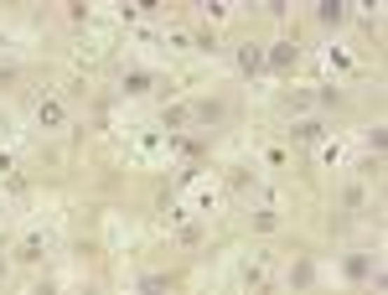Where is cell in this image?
Wrapping results in <instances>:
<instances>
[{"label":"cell","instance_id":"16","mask_svg":"<svg viewBox=\"0 0 388 295\" xmlns=\"http://www.w3.org/2000/svg\"><path fill=\"white\" fill-rule=\"evenodd\" d=\"M228 186H233V192H249V186H254V171H249V166H238L233 177H228Z\"/></svg>","mask_w":388,"mask_h":295},{"label":"cell","instance_id":"4","mask_svg":"<svg viewBox=\"0 0 388 295\" xmlns=\"http://www.w3.org/2000/svg\"><path fill=\"white\" fill-rule=\"evenodd\" d=\"M119 88H125L130 99H140V93H151V88H155V73H151V68H125Z\"/></svg>","mask_w":388,"mask_h":295},{"label":"cell","instance_id":"22","mask_svg":"<svg viewBox=\"0 0 388 295\" xmlns=\"http://www.w3.org/2000/svg\"><path fill=\"white\" fill-rule=\"evenodd\" d=\"M0 275H6V259H0Z\"/></svg>","mask_w":388,"mask_h":295},{"label":"cell","instance_id":"7","mask_svg":"<svg viewBox=\"0 0 388 295\" xmlns=\"http://www.w3.org/2000/svg\"><path fill=\"white\" fill-rule=\"evenodd\" d=\"M16 259H21V264H42V259H47V238H36V233L21 238V244H16Z\"/></svg>","mask_w":388,"mask_h":295},{"label":"cell","instance_id":"5","mask_svg":"<svg viewBox=\"0 0 388 295\" xmlns=\"http://www.w3.org/2000/svg\"><path fill=\"white\" fill-rule=\"evenodd\" d=\"M192 119L197 125H223V119H228V104L223 99H202V104H192Z\"/></svg>","mask_w":388,"mask_h":295},{"label":"cell","instance_id":"12","mask_svg":"<svg viewBox=\"0 0 388 295\" xmlns=\"http://www.w3.org/2000/svg\"><path fill=\"white\" fill-rule=\"evenodd\" d=\"M238 68H244V73H259V68H264V47L244 42V47H238Z\"/></svg>","mask_w":388,"mask_h":295},{"label":"cell","instance_id":"3","mask_svg":"<svg viewBox=\"0 0 388 295\" xmlns=\"http://www.w3.org/2000/svg\"><path fill=\"white\" fill-rule=\"evenodd\" d=\"M373 270H378V254H368V249H357V254H347V259H342V275L347 280H368Z\"/></svg>","mask_w":388,"mask_h":295},{"label":"cell","instance_id":"18","mask_svg":"<svg viewBox=\"0 0 388 295\" xmlns=\"http://www.w3.org/2000/svg\"><path fill=\"white\" fill-rule=\"evenodd\" d=\"M181 244H202V223H181Z\"/></svg>","mask_w":388,"mask_h":295},{"label":"cell","instance_id":"13","mask_svg":"<svg viewBox=\"0 0 388 295\" xmlns=\"http://www.w3.org/2000/svg\"><path fill=\"white\" fill-rule=\"evenodd\" d=\"M140 295H171V275H140Z\"/></svg>","mask_w":388,"mask_h":295},{"label":"cell","instance_id":"19","mask_svg":"<svg viewBox=\"0 0 388 295\" xmlns=\"http://www.w3.org/2000/svg\"><path fill=\"white\" fill-rule=\"evenodd\" d=\"M368 145H373V151H383V145H388V130L373 125V130H368Z\"/></svg>","mask_w":388,"mask_h":295},{"label":"cell","instance_id":"11","mask_svg":"<svg viewBox=\"0 0 388 295\" xmlns=\"http://www.w3.org/2000/svg\"><path fill=\"white\" fill-rule=\"evenodd\" d=\"M342 207H347V212H363V207H368L363 181H347V186H342Z\"/></svg>","mask_w":388,"mask_h":295},{"label":"cell","instance_id":"15","mask_svg":"<svg viewBox=\"0 0 388 295\" xmlns=\"http://www.w3.org/2000/svg\"><path fill=\"white\" fill-rule=\"evenodd\" d=\"M160 125H166V130H186V125H192V109H186V104H176V109L160 114Z\"/></svg>","mask_w":388,"mask_h":295},{"label":"cell","instance_id":"1","mask_svg":"<svg viewBox=\"0 0 388 295\" xmlns=\"http://www.w3.org/2000/svg\"><path fill=\"white\" fill-rule=\"evenodd\" d=\"M36 125L42 130H62L68 125V104H62L57 93H42V99H36Z\"/></svg>","mask_w":388,"mask_h":295},{"label":"cell","instance_id":"2","mask_svg":"<svg viewBox=\"0 0 388 295\" xmlns=\"http://www.w3.org/2000/svg\"><path fill=\"white\" fill-rule=\"evenodd\" d=\"M264 62H270V68H279V73H290V68L300 62V47L290 42V36H279V42H275L270 52H264Z\"/></svg>","mask_w":388,"mask_h":295},{"label":"cell","instance_id":"8","mask_svg":"<svg viewBox=\"0 0 388 295\" xmlns=\"http://www.w3.org/2000/svg\"><path fill=\"white\" fill-rule=\"evenodd\" d=\"M321 135H326V125H321V119H296V125H290V140H305V145H311V140H321Z\"/></svg>","mask_w":388,"mask_h":295},{"label":"cell","instance_id":"20","mask_svg":"<svg viewBox=\"0 0 388 295\" xmlns=\"http://www.w3.org/2000/svg\"><path fill=\"white\" fill-rule=\"evenodd\" d=\"M244 285H264V270H259V264H244Z\"/></svg>","mask_w":388,"mask_h":295},{"label":"cell","instance_id":"14","mask_svg":"<svg viewBox=\"0 0 388 295\" xmlns=\"http://www.w3.org/2000/svg\"><path fill=\"white\" fill-rule=\"evenodd\" d=\"M311 104H316V99H311V93H305V88H296V93H285V114H296V119H300L305 109H311Z\"/></svg>","mask_w":388,"mask_h":295},{"label":"cell","instance_id":"21","mask_svg":"<svg viewBox=\"0 0 388 295\" xmlns=\"http://www.w3.org/2000/svg\"><path fill=\"white\" fill-rule=\"evenodd\" d=\"M32 295H57V285H47V280H42V285H36Z\"/></svg>","mask_w":388,"mask_h":295},{"label":"cell","instance_id":"6","mask_svg":"<svg viewBox=\"0 0 388 295\" xmlns=\"http://www.w3.org/2000/svg\"><path fill=\"white\" fill-rule=\"evenodd\" d=\"M290 285H296V290H311V285H316V264H311V254H296V264H290Z\"/></svg>","mask_w":388,"mask_h":295},{"label":"cell","instance_id":"17","mask_svg":"<svg viewBox=\"0 0 388 295\" xmlns=\"http://www.w3.org/2000/svg\"><path fill=\"white\" fill-rule=\"evenodd\" d=\"M311 99L321 104V109H337V104H342V88H321V93H311Z\"/></svg>","mask_w":388,"mask_h":295},{"label":"cell","instance_id":"10","mask_svg":"<svg viewBox=\"0 0 388 295\" xmlns=\"http://www.w3.org/2000/svg\"><path fill=\"white\" fill-rule=\"evenodd\" d=\"M249 228H254V233H275V228H279V212H275V207H254V212H249Z\"/></svg>","mask_w":388,"mask_h":295},{"label":"cell","instance_id":"9","mask_svg":"<svg viewBox=\"0 0 388 295\" xmlns=\"http://www.w3.org/2000/svg\"><path fill=\"white\" fill-rule=\"evenodd\" d=\"M316 21H321V26H342V21H347V6H342V0H321V6H316Z\"/></svg>","mask_w":388,"mask_h":295}]
</instances>
